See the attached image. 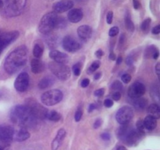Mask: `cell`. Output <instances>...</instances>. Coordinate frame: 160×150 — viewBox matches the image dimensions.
Here are the masks:
<instances>
[{"label":"cell","mask_w":160,"mask_h":150,"mask_svg":"<svg viewBox=\"0 0 160 150\" xmlns=\"http://www.w3.org/2000/svg\"><path fill=\"white\" fill-rule=\"evenodd\" d=\"M112 18H113V12L112 11L108 12L107 15H106V22L108 24H111L112 22Z\"/></svg>","instance_id":"cell-41"},{"label":"cell","mask_w":160,"mask_h":150,"mask_svg":"<svg viewBox=\"0 0 160 150\" xmlns=\"http://www.w3.org/2000/svg\"><path fill=\"white\" fill-rule=\"evenodd\" d=\"M48 67H49L50 70L58 79L61 81H67L70 78V75H71L70 69L66 64L58 63L53 61L50 62Z\"/></svg>","instance_id":"cell-5"},{"label":"cell","mask_w":160,"mask_h":150,"mask_svg":"<svg viewBox=\"0 0 160 150\" xmlns=\"http://www.w3.org/2000/svg\"><path fill=\"white\" fill-rule=\"evenodd\" d=\"M49 56L51 59H53L54 62H58V63L66 64L70 61L68 55L57 51V50H52L49 52Z\"/></svg>","instance_id":"cell-16"},{"label":"cell","mask_w":160,"mask_h":150,"mask_svg":"<svg viewBox=\"0 0 160 150\" xmlns=\"http://www.w3.org/2000/svg\"><path fill=\"white\" fill-rule=\"evenodd\" d=\"M142 136V134H141L137 129H130L123 139L129 146H134L140 142Z\"/></svg>","instance_id":"cell-14"},{"label":"cell","mask_w":160,"mask_h":150,"mask_svg":"<svg viewBox=\"0 0 160 150\" xmlns=\"http://www.w3.org/2000/svg\"><path fill=\"white\" fill-rule=\"evenodd\" d=\"M0 150H12L9 146H5V147H0Z\"/></svg>","instance_id":"cell-59"},{"label":"cell","mask_w":160,"mask_h":150,"mask_svg":"<svg viewBox=\"0 0 160 150\" xmlns=\"http://www.w3.org/2000/svg\"><path fill=\"white\" fill-rule=\"evenodd\" d=\"M62 45L64 49L69 52H75L81 49V44L79 42H78L74 38L69 35L66 36L62 39Z\"/></svg>","instance_id":"cell-12"},{"label":"cell","mask_w":160,"mask_h":150,"mask_svg":"<svg viewBox=\"0 0 160 150\" xmlns=\"http://www.w3.org/2000/svg\"><path fill=\"white\" fill-rule=\"evenodd\" d=\"M117 150H128V149H127L126 147L123 146V145H120V146L117 147Z\"/></svg>","instance_id":"cell-58"},{"label":"cell","mask_w":160,"mask_h":150,"mask_svg":"<svg viewBox=\"0 0 160 150\" xmlns=\"http://www.w3.org/2000/svg\"><path fill=\"white\" fill-rule=\"evenodd\" d=\"M112 100H114V101H119L120 99V98H121V94H120V92H115L113 93V95H112Z\"/></svg>","instance_id":"cell-44"},{"label":"cell","mask_w":160,"mask_h":150,"mask_svg":"<svg viewBox=\"0 0 160 150\" xmlns=\"http://www.w3.org/2000/svg\"><path fill=\"white\" fill-rule=\"evenodd\" d=\"M46 119L51 120V121L57 122L59 120H60L61 119V115L56 110H52L48 112L46 116Z\"/></svg>","instance_id":"cell-27"},{"label":"cell","mask_w":160,"mask_h":150,"mask_svg":"<svg viewBox=\"0 0 160 150\" xmlns=\"http://www.w3.org/2000/svg\"><path fill=\"white\" fill-rule=\"evenodd\" d=\"M112 90L116 91V92H120L123 90V84H122L121 81H115L111 85Z\"/></svg>","instance_id":"cell-31"},{"label":"cell","mask_w":160,"mask_h":150,"mask_svg":"<svg viewBox=\"0 0 160 150\" xmlns=\"http://www.w3.org/2000/svg\"><path fill=\"white\" fill-rule=\"evenodd\" d=\"M67 25V20L63 17H58L57 21H56V28H64Z\"/></svg>","instance_id":"cell-32"},{"label":"cell","mask_w":160,"mask_h":150,"mask_svg":"<svg viewBox=\"0 0 160 150\" xmlns=\"http://www.w3.org/2000/svg\"><path fill=\"white\" fill-rule=\"evenodd\" d=\"M83 16V11L81 9H73L68 12L67 19L71 23H78L82 20Z\"/></svg>","instance_id":"cell-19"},{"label":"cell","mask_w":160,"mask_h":150,"mask_svg":"<svg viewBox=\"0 0 160 150\" xmlns=\"http://www.w3.org/2000/svg\"><path fill=\"white\" fill-rule=\"evenodd\" d=\"M146 92V88L142 82H134L128 88V95L131 98H140L143 96Z\"/></svg>","instance_id":"cell-13"},{"label":"cell","mask_w":160,"mask_h":150,"mask_svg":"<svg viewBox=\"0 0 160 150\" xmlns=\"http://www.w3.org/2000/svg\"><path fill=\"white\" fill-rule=\"evenodd\" d=\"M136 126H137V130L141 134H145L146 133V128H145V125H144L143 120H138L136 123Z\"/></svg>","instance_id":"cell-30"},{"label":"cell","mask_w":160,"mask_h":150,"mask_svg":"<svg viewBox=\"0 0 160 150\" xmlns=\"http://www.w3.org/2000/svg\"><path fill=\"white\" fill-rule=\"evenodd\" d=\"M100 65H101V62H100V61L98 60H96L95 61V62H92V65H91L88 68V73H93V72H95V70H97L98 68H99Z\"/></svg>","instance_id":"cell-33"},{"label":"cell","mask_w":160,"mask_h":150,"mask_svg":"<svg viewBox=\"0 0 160 150\" xmlns=\"http://www.w3.org/2000/svg\"><path fill=\"white\" fill-rule=\"evenodd\" d=\"M144 125L147 131H153L157 126V120L152 116L148 115L143 120Z\"/></svg>","instance_id":"cell-23"},{"label":"cell","mask_w":160,"mask_h":150,"mask_svg":"<svg viewBox=\"0 0 160 150\" xmlns=\"http://www.w3.org/2000/svg\"><path fill=\"white\" fill-rule=\"evenodd\" d=\"M156 52H158V48H156V46H154V45H151V46L148 47L147 49L145 50V57L146 58L152 57V56Z\"/></svg>","instance_id":"cell-29"},{"label":"cell","mask_w":160,"mask_h":150,"mask_svg":"<svg viewBox=\"0 0 160 150\" xmlns=\"http://www.w3.org/2000/svg\"><path fill=\"white\" fill-rule=\"evenodd\" d=\"M117 63L118 64V65H120L121 62H123V58H122V56H118V58H117Z\"/></svg>","instance_id":"cell-56"},{"label":"cell","mask_w":160,"mask_h":150,"mask_svg":"<svg viewBox=\"0 0 160 150\" xmlns=\"http://www.w3.org/2000/svg\"><path fill=\"white\" fill-rule=\"evenodd\" d=\"M121 80L123 83H125V84H128V83L131 81V76L129 73H124V74H123V76L121 77Z\"/></svg>","instance_id":"cell-39"},{"label":"cell","mask_w":160,"mask_h":150,"mask_svg":"<svg viewBox=\"0 0 160 150\" xmlns=\"http://www.w3.org/2000/svg\"><path fill=\"white\" fill-rule=\"evenodd\" d=\"M125 22V26H126V28L129 31L132 32V31H134V24L133 23L132 20L131 18V16H130L129 13H127L126 16H125L124 19Z\"/></svg>","instance_id":"cell-28"},{"label":"cell","mask_w":160,"mask_h":150,"mask_svg":"<svg viewBox=\"0 0 160 150\" xmlns=\"http://www.w3.org/2000/svg\"><path fill=\"white\" fill-rule=\"evenodd\" d=\"M103 54H104V53H103L102 50V49L97 50V51L95 52V56H96V57H98V58H102V56H103Z\"/></svg>","instance_id":"cell-51"},{"label":"cell","mask_w":160,"mask_h":150,"mask_svg":"<svg viewBox=\"0 0 160 150\" xmlns=\"http://www.w3.org/2000/svg\"><path fill=\"white\" fill-rule=\"evenodd\" d=\"M27 4V0H12L3 13L9 17H17L23 12Z\"/></svg>","instance_id":"cell-6"},{"label":"cell","mask_w":160,"mask_h":150,"mask_svg":"<svg viewBox=\"0 0 160 150\" xmlns=\"http://www.w3.org/2000/svg\"><path fill=\"white\" fill-rule=\"evenodd\" d=\"M101 77H102V73H101V72H98V73H95V75L94 76V79H95V81H97V80L99 79Z\"/></svg>","instance_id":"cell-54"},{"label":"cell","mask_w":160,"mask_h":150,"mask_svg":"<svg viewBox=\"0 0 160 150\" xmlns=\"http://www.w3.org/2000/svg\"><path fill=\"white\" fill-rule=\"evenodd\" d=\"M28 51L25 45H20L11 52L4 61L5 71L12 75L23 67L28 60Z\"/></svg>","instance_id":"cell-1"},{"label":"cell","mask_w":160,"mask_h":150,"mask_svg":"<svg viewBox=\"0 0 160 150\" xmlns=\"http://www.w3.org/2000/svg\"><path fill=\"white\" fill-rule=\"evenodd\" d=\"M15 130L9 125H0V147L9 146L13 140Z\"/></svg>","instance_id":"cell-7"},{"label":"cell","mask_w":160,"mask_h":150,"mask_svg":"<svg viewBox=\"0 0 160 150\" xmlns=\"http://www.w3.org/2000/svg\"><path fill=\"white\" fill-rule=\"evenodd\" d=\"M119 31H120V30H119L118 27H112L109 31V35L110 37H115V36H117L118 34Z\"/></svg>","instance_id":"cell-38"},{"label":"cell","mask_w":160,"mask_h":150,"mask_svg":"<svg viewBox=\"0 0 160 150\" xmlns=\"http://www.w3.org/2000/svg\"><path fill=\"white\" fill-rule=\"evenodd\" d=\"M55 80L52 77L48 76L45 77V78H42L38 83V87L41 89H45L48 88L52 87V86L54 84Z\"/></svg>","instance_id":"cell-24"},{"label":"cell","mask_w":160,"mask_h":150,"mask_svg":"<svg viewBox=\"0 0 160 150\" xmlns=\"http://www.w3.org/2000/svg\"><path fill=\"white\" fill-rule=\"evenodd\" d=\"M101 138L104 141H109L110 140V134L109 132H104L101 134Z\"/></svg>","instance_id":"cell-47"},{"label":"cell","mask_w":160,"mask_h":150,"mask_svg":"<svg viewBox=\"0 0 160 150\" xmlns=\"http://www.w3.org/2000/svg\"><path fill=\"white\" fill-rule=\"evenodd\" d=\"M31 71L34 73H40L45 70V64L39 59H33L31 62Z\"/></svg>","instance_id":"cell-21"},{"label":"cell","mask_w":160,"mask_h":150,"mask_svg":"<svg viewBox=\"0 0 160 150\" xmlns=\"http://www.w3.org/2000/svg\"><path fill=\"white\" fill-rule=\"evenodd\" d=\"M96 108H97L96 105H95V104H91L90 106H89V108H88V112H93V111L95 110V109H96Z\"/></svg>","instance_id":"cell-52"},{"label":"cell","mask_w":160,"mask_h":150,"mask_svg":"<svg viewBox=\"0 0 160 150\" xmlns=\"http://www.w3.org/2000/svg\"><path fill=\"white\" fill-rule=\"evenodd\" d=\"M89 84H90V80L88 79V78H84V79L82 80V81H81V87L82 88H87L88 86L89 85Z\"/></svg>","instance_id":"cell-46"},{"label":"cell","mask_w":160,"mask_h":150,"mask_svg":"<svg viewBox=\"0 0 160 150\" xmlns=\"http://www.w3.org/2000/svg\"><path fill=\"white\" fill-rule=\"evenodd\" d=\"M152 97L156 101H159V91L158 86L154 85V87L152 88Z\"/></svg>","instance_id":"cell-34"},{"label":"cell","mask_w":160,"mask_h":150,"mask_svg":"<svg viewBox=\"0 0 160 150\" xmlns=\"http://www.w3.org/2000/svg\"><path fill=\"white\" fill-rule=\"evenodd\" d=\"M133 6H134V8L135 9H138L140 8L141 4L139 2L138 0H133Z\"/></svg>","instance_id":"cell-50"},{"label":"cell","mask_w":160,"mask_h":150,"mask_svg":"<svg viewBox=\"0 0 160 150\" xmlns=\"http://www.w3.org/2000/svg\"><path fill=\"white\" fill-rule=\"evenodd\" d=\"M150 23H151V18H146L143 22L142 23L141 25V29L143 31H147L150 27Z\"/></svg>","instance_id":"cell-35"},{"label":"cell","mask_w":160,"mask_h":150,"mask_svg":"<svg viewBox=\"0 0 160 150\" xmlns=\"http://www.w3.org/2000/svg\"><path fill=\"white\" fill-rule=\"evenodd\" d=\"M9 4V0H0V12H4Z\"/></svg>","instance_id":"cell-37"},{"label":"cell","mask_w":160,"mask_h":150,"mask_svg":"<svg viewBox=\"0 0 160 150\" xmlns=\"http://www.w3.org/2000/svg\"><path fill=\"white\" fill-rule=\"evenodd\" d=\"M95 96L97 97H101L103 95L105 94V88H99V89H97V90L95 91L94 92Z\"/></svg>","instance_id":"cell-43"},{"label":"cell","mask_w":160,"mask_h":150,"mask_svg":"<svg viewBox=\"0 0 160 150\" xmlns=\"http://www.w3.org/2000/svg\"><path fill=\"white\" fill-rule=\"evenodd\" d=\"M78 34L83 41H88L92 35V29L88 25H81L78 28Z\"/></svg>","instance_id":"cell-18"},{"label":"cell","mask_w":160,"mask_h":150,"mask_svg":"<svg viewBox=\"0 0 160 150\" xmlns=\"http://www.w3.org/2000/svg\"><path fill=\"white\" fill-rule=\"evenodd\" d=\"M62 98H63V94L62 91L59 89H51L42 94L41 96V100L45 106H52L60 102L62 100Z\"/></svg>","instance_id":"cell-4"},{"label":"cell","mask_w":160,"mask_h":150,"mask_svg":"<svg viewBox=\"0 0 160 150\" xmlns=\"http://www.w3.org/2000/svg\"><path fill=\"white\" fill-rule=\"evenodd\" d=\"M148 115L152 116L153 117L157 120V119L159 118L160 117V108L159 106L156 103H153V104H151L148 107Z\"/></svg>","instance_id":"cell-25"},{"label":"cell","mask_w":160,"mask_h":150,"mask_svg":"<svg viewBox=\"0 0 160 150\" xmlns=\"http://www.w3.org/2000/svg\"><path fill=\"white\" fill-rule=\"evenodd\" d=\"M66 134H67V132L63 128H61L58 131L56 138L53 139L52 142V150H57L60 147L65 138Z\"/></svg>","instance_id":"cell-17"},{"label":"cell","mask_w":160,"mask_h":150,"mask_svg":"<svg viewBox=\"0 0 160 150\" xmlns=\"http://www.w3.org/2000/svg\"><path fill=\"white\" fill-rule=\"evenodd\" d=\"M44 52V46L41 43H35L33 48V55L36 59H40Z\"/></svg>","instance_id":"cell-26"},{"label":"cell","mask_w":160,"mask_h":150,"mask_svg":"<svg viewBox=\"0 0 160 150\" xmlns=\"http://www.w3.org/2000/svg\"><path fill=\"white\" fill-rule=\"evenodd\" d=\"M104 106L106 108H111L113 106V100L110 99V98H106L104 101Z\"/></svg>","instance_id":"cell-42"},{"label":"cell","mask_w":160,"mask_h":150,"mask_svg":"<svg viewBox=\"0 0 160 150\" xmlns=\"http://www.w3.org/2000/svg\"><path fill=\"white\" fill-rule=\"evenodd\" d=\"M152 32L154 34H159L160 33V25H156V27H154Z\"/></svg>","instance_id":"cell-49"},{"label":"cell","mask_w":160,"mask_h":150,"mask_svg":"<svg viewBox=\"0 0 160 150\" xmlns=\"http://www.w3.org/2000/svg\"><path fill=\"white\" fill-rule=\"evenodd\" d=\"M30 78L26 72H22L17 77L14 82V88L19 92H23L29 87Z\"/></svg>","instance_id":"cell-11"},{"label":"cell","mask_w":160,"mask_h":150,"mask_svg":"<svg viewBox=\"0 0 160 150\" xmlns=\"http://www.w3.org/2000/svg\"><path fill=\"white\" fill-rule=\"evenodd\" d=\"M102 123V119H100V118L97 119V120H95V123H94V124H93L94 128H95V129H98V128H100V127H101Z\"/></svg>","instance_id":"cell-45"},{"label":"cell","mask_w":160,"mask_h":150,"mask_svg":"<svg viewBox=\"0 0 160 150\" xmlns=\"http://www.w3.org/2000/svg\"><path fill=\"white\" fill-rule=\"evenodd\" d=\"M82 115H83V111L81 110V109H78V110H77V112H75V116H74L75 121L79 122L80 120H81Z\"/></svg>","instance_id":"cell-40"},{"label":"cell","mask_w":160,"mask_h":150,"mask_svg":"<svg viewBox=\"0 0 160 150\" xmlns=\"http://www.w3.org/2000/svg\"><path fill=\"white\" fill-rule=\"evenodd\" d=\"M30 136H31V134L28 132L27 128H20L18 131H15L13 139L17 142H24L29 138Z\"/></svg>","instance_id":"cell-20"},{"label":"cell","mask_w":160,"mask_h":150,"mask_svg":"<svg viewBox=\"0 0 160 150\" xmlns=\"http://www.w3.org/2000/svg\"><path fill=\"white\" fill-rule=\"evenodd\" d=\"M134 62V57H133L132 56H128V57H127L126 63L128 64V65H129V66L133 65Z\"/></svg>","instance_id":"cell-48"},{"label":"cell","mask_w":160,"mask_h":150,"mask_svg":"<svg viewBox=\"0 0 160 150\" xmlns=\"http://www.w3.org/2000/svg\"><path fill=\"white\" fill-rule=\"evenodd\" d=\"M156 72L157 73L158 76H159L160 74V62H157L156 66Z\"/></svg>","instance_id":"cell-53"},{"label":"cell","mask_w":160,"mask_h":150,"mask_svg":"<svg viewBox=\"0 0 160 150\" xmlns=\"http://www.w3.org/2000/svg\"><path fill=\"white\" fill-rule=\"evenodd\" d=\"M58 17L57 13L55 12H50L44 15L38 25L39 32L43 34H50L56 28Z\"/></svg>","instance_id":"cell-3"},{"label":"cell","mask_w":160,"mask_h":150,"mask_svg":"<svg viewBox=\"0 0 160 150\" xmlns=\"http://www.w3.org/2000/svg\"><path fill=\"white\" fill-rule=\"evenodd\" d=\"M131 100H132L131 102V104L138 110H143L148 107V101L145 98L140 97V98H131Z\"/></svg>","instance_id":"cell-22"},{"label":"cell","mask_w":160,"mask_h":150,"mask_svg":"<svg viewBox=\"0 0 160 150\" xmlns=\"http://www.w3.org/2000/svg\"><path fill=\"white\" fill-rule=\"evenodd\" d=\"M73 73L75 76H79L81 74V64L80 62H78V63H75L74 65L73 66Z\"/></svg>","instance_id":"cell-36"},{"label":"cell","mask_w":160,"mask_h":150,"mask_svg":"<svg viewBox=\"0 0 160 150\" xmlns=\"http://www.w3.org/2000/svg\"><path fill=\"white\" fill-rule=\"evenodd\" d=\"M134 109L131 106H125L120 108L116 114V120L120 124H128L134 117Z\"/></svg>","instance_id":"cell-8"},{"label":"cell","mask_w":160,"mask_h":150,"mask_svg":"<svg viewBox=\"0 0 160 150\" xmlns=\"http://www.w3.org/2000/svg\"><path fill=\"white\" fill-rule=\"evenodd\" d=\"M9 117L12 123L24 128L35 126L38 120L31 109L23 105H17L12 107L9 112Z\"/></svg>","instance_id":"cell-2"},{"label":"cell","mask_w":160,"mask_h":150,"mask_svg":"<svg viewBox=\"0 0 160 150\" xmlns=\"http://www.w3.org/2000/svg\"><path fill=\"white\" fill-rule=\"evenodd\" d=\"M109 59H110L111 60H116V59H117V56H116V55L114 54L113 52H111L110 54H109Z\"/></svg>","instance_id":"cell-55"},{"label":"cell","mask_w":160,"mask_h":150,"mask_svg":"<svg viewBox=\"0 0 160 150\" xmlns=\"http://www.w3.org/2000/svg\"><path fill=\"white\" fill-rule=\"evenodd\" d=\"M32 113L35 116L37 119H46L47 113H48V109L44 106H41L38 102H37L34 100L28 99V103L26 105Z\"/></svg>","instance_id":"cell-10"},{"label":"cell","mask_w":160,"mask_h":150,"mask_svg":"<svg viewBox=\"0 0 160 150\" xmlns=\"http://www.w3.org/2000/svg\"><path fill=\"white\" fill-rule=\"evenodd\" d=\"M19 35H20V33L18 31H8V32L0 34V55L8 45H9L18 38Z\"/></svg>","instance_id":"cell-9"},{"label":"cell","mask_w":160,"mask_h":150,"mask_svg":"<svg viewBox=\"0 0 160 150\" xmlns=\"http://www.w3.org/2000/svg\"><path fill=\"white\" fill-rule=\"evenodd\" d=\"M73 2L71 0H62V1L56 2L53 4V10L56 13H62L67 12L73 8Z\"/></svg>","instance_id":"cell-15"},{"label":"cell","mask_w":160,"mask_h":150,"mask_svg":"<svg viewBox=\"0 0 160 150\" xmlns=\"http://www.w3.org/2000/svg\"><path fill=\"white\" fill-rule=\"evenodd\" d=\"M159 51L158 52H156V53H155L154 55H153L152 56V59H157L158 58H159Z\"/></svg>","instance_id":"cell-57"}]
</instances>
